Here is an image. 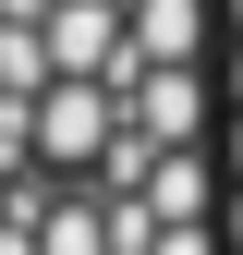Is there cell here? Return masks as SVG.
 I'll list each match as a JSON object with an SVG mask.
<instances>
[{
  "label": "cell",
  "mask_w": 243,
  "mask_h": 255,
  "mask_svg": "<svg viewBox=\"0 0 243 255\" xmlns=\"http://www.w3.org/2000/svg\"><path fill=\"white\" fill-rule=\"evenodd\" d=\"M110 85H85V73H49L37 98H24V146L49 158V170H85V158H110Z\"/></svg>",
  "instance_id": "obj_1"
},
{
  "label": "cell",
  "mask_w": 243,
  "mask_h": 255,
  "mask_svg": "<svg viewBox=\"0 0 243 255\" xmlns=\"http://www.w3.org/2000/svg\"><path fill=\"white\" fill-rule=\"evenodd\" d=\"M37 61L98 85L110 61H122V12H110V0H49V12H37Z\"/></svg>",
  "instance_id": "obj_2"
},
{
  "label": "cell",
  "mask_w": 243,
  "mask_h": 255,
  "mask_svg": "<svg viewBox=\"0 0 243 255\" xmlns=\"http://www.w3.org/2000/svg\"><path fill=\"white\" fill-rule=\"evenodd\" d=\"M146 255H219L207 231H146Z\"/></svg>",
  "instance_id": "obj_3"
},
{
  "label": "cell",
  "mask_w": 243,
  "mask_h": 255,
  "mask_svg": "<svg viewBox=\"0 0 243 255\" xmlns=\"http://www.w3.org/2000/svg\"><path fill=\"white\" fill-rule=\"evenodd\" d=\"M0 207H12V158H0Z\"/></svg>",
  "instance_id": "obj_4"
},
{
  "label": "cell",
  "mask_w": 243,
  "mask_h": 255,
  "mask_svg": "<svg viewBox=\"0 0 243 255\" xmlns=\"http://www.w3.org/2000/svg\"><path fill=\"white\" fill-rule=\"evenodd\" d=\"M231 12H243V0H231Z\"/></svg>",
  "instance_id": "obj_5"
}]
</instances>
